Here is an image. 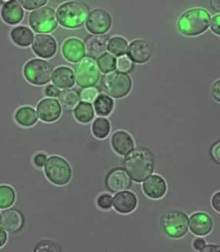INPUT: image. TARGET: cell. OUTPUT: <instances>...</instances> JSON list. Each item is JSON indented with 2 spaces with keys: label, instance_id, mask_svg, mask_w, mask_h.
<instances>
[{
  "label": "cell",
  "instance_id": "obj_38",
  "mask_svg": "<svg viewBox=\"0 0 220 252\" xmlns=\"http://www.w3.org/2000/svg\"><path fill=\"white\" fill-rule=\"evenodd\" d=\"M47 159L48 158H47V155L46 154L39 152L34 156L33 162L37 167L41 168V167H44L45 165Z\"/></svg>",
  "mask_w": 220,
  "mask_h": 252
},
{
  "label": "cell",
  "instance_id": "obj_47",
  "mask_svg": "<svg viewBox=\"0 0 220 252\" xmlns=\"http://www.w3.org/2000/svg\"><path fill=\"white\" fill-rule=\"evenodd\" d=\"M212 3L214 8L220 11V0H212Z\"/></svg>",
  "mask_w": 220,
  "mask_h": 252
},
{
  "label": "cell",
  "instance_id": "obj_15",
  "mask_svg": "<svg viewBox=\"0 0 220 252\" xmlns=\"http://www.w3.org/2000/svg\"><path fill=\"white\" fill-rule=\"evenodd\" d=\"M62 54L68 62L76 63L85 57L86 48L84 43L77 38H70L64 41Z\"/></svg>",
  "mask_w": 220,
  "mask_h": 252
},
{
  "label": "cell",
  "instance_id": "obj_28",
  "mask_svg": "<svg viewBox=\"0 0 220 252\" xmlns=\"http://www.w3.org/2000/svg\"><path fill=\"white\" fill-rule=\"evenodd\" d=\"M114 100L108 94H99L94 101V109L98 116H110L114 109Z\"/></svg>",
  "mask_w": 220,
  "mask_h": 252
},
{
  "label": "cell",
  "instance_id": "obj_27",
  "mask_svg": "<svg viewBox=\"0 0 220 252\" xmlns=\"http://www.w3.org/2000/svg\"><path fill=\"white\" fill-rule=\"evenodd\" d=\"M61 107L65 112L74 110L80 101V94L75 89H67L62 91L58 96Z\"/></svg>",
  "mask_w": 220,
  "mask_h": 252
},
{
  "label": "cell",
  "instance_id": "obj_23",
  "mask_svg": "<svg viewBox=\"0 0 220 252\" xmlns=\"http://www.w3.org/2000/svg\"><path fill=\"white\" fill-rule=\"evenodd\" d=\"M109 38L108 35H90L86 38L85 48L87 54L92 58H96L108 50Z\"/></svg>",
  "mask_w": 220,
  "mask_h": 252
},
{
  "label": "cell",
  "instance_id": "obj_3",
  "mask_svg": "<svg viewBox=\"0 0 220 252\" xmlns=\"http://www.w3.org/2000/svg\"><path fill=\"white\" fill-rule=\"evenodd\" d=\"M89 9L82 1H66L56 10V16L59 25L67 29H77L85 23Z\"/></svg>",
  "mask_w": 220,
  "mask_h": 252
},
{
  "label": "cell",
  "instance_id": "obj_16",
  "mask_svg": "<svg viewBox=\"0 0 220 252\" xmlns=\"http://www.w3.org/2000/svg\"><path fill=\"white\" fill-rule=\"evenodd\" d=\"M144 193L150 199H160L164 197L167 190L166 182L161 176L154 174L150 176L142 184Z\"/></svg>",
  "mask_w": 220,
  "mask_h": 252
},
{
  "label": "cell",
  "instance_id": "obj_11",
  "mask_svg": "<svg viewBox=\"0 0 220 252\" xmlns=\"http://www.w3.org/2000/svg\"><path fill=\"white\" fill-rule=\"evenodd\" d=\"M105 185L111 193H117L129 189L132 186V179L125 169L116 168L108 173Z\"/></svg>",
  "mask_w": 220,
  "mask_h": 252
},
{
  "label": "cell",
  "instance_id": "obj_4",
  "mask_svg": "<svg viewBox=\"0 0 220 252\" xmlns=\"http://www.w3.org/2000/svg\"><path fill=\"white\" fill-rule=\"evenodd\" d=\"M104 90L111 97L121 99L130 93L132 80L127 73L111 71L102 78Z\"/></svg>",
  "mask_w": 220,
  "mask_h": 252
},
{
  "label": "cell",
  "instance_id": "obj_45",
  "mask_svg": "<svg viewBox=\"0 0 220 252\" xmlns=\"http://www.w3.org/2000/svg\"><path fill=\"white\" fill-rule=\"evenodd\" d=\"M7 235L6 233L5 229L3 227H0V248L4 247V244L7 243Z\"/></svg>",
  "mask_w": 220,
  "mask_h": 252
},
{
  "label": "cell",
  "instance_id": "obj_6",
  "mask_svg": "<svg viewBox=\"0 0 220 252\" xmlns=\"http://www.w3.org/2000/svg\"><path fill=\"white\" fill-rule=\"evenodd\" d=\"M24 76L31 84L44 86L52 80L53 68L50 63L39 58H34L24 66Z\"/></svg>",
  "mask_w": 220,
  "mask_h": 252
},
{
  "label": "cell",
  "instance_id": "obj_1",
  "mask_svg": "<svg viewBox=\"0 0 220 252\" xmlns=\"http://www.w3.org/2000/svg\"><path fill=\"white\" fill-rule=\"evenodd\" d=\"M123 165L132 180L135 183H142L154 172L155 156L149 149L138 147L126 155Z\"/></svg>",
  "mask_w": 220,
  "mask_h": 252
},
{
  "label": "cell",
  "instance_id": "obj_34",
  "mask_svg": "<svg viewBox=\"0 0 220 252\" xmlns=\"http://www.w3.org/2000/svg\"><path fill=\"white\" fill-rule=\"evenodd\" d=\"M135 68L133 62L128 56H121L117 60V71L124 73H129Z\"/></svg>",
  "mask_w": 220,
  "mask_h": 252
},
{
  "label": "cell",
  "instance_id": "obj_25",
  "mask_svg": "<svg viewBox=\"0 0 220 252\" xmlns=\"http://www.w3.org/2000/svg\"><path fill=\"white\" fill-rule=\"evenodd\" d=\"M14 119L18 125L24 127L33 126L38 120L35 109L29 106L19 107L15 113Z\"/></svg>",
  "mask_w": 220,
  "mask_h": 252
},
{
  "label": "cell",
  "instance_id": "obj_36",
  "mask_svg": "<svg viewBox=\"0 0 220 252\" xmlns=\"http://www.w3.org/2000/svg\"><path fill=\"white\" fill-rule=\"evenodd\" d=\"M48 0H18L21 5L28 10H36L45 5Z\"/></svg>",
  "mask_w": 220,
  "mask_h": 252
},
{
  "label": "cell",
  "instance_id": "obj_21",
  "mask_svg": "<svg viewBox=\"0 0 220 252\" xmlns=\"http://www.w3.org/2000/svg\"><path fill=\"white\" fill-rule=\"evenodd\" d=\"M111 145L118 155H126L134 150L135 141L130 134L126 131H116L111 138Z\"/></svg>",
  "mask_w": 220,
  "mask_h": 252
},
{
  "label": "cell",
  "instance_id": "obj_29",
  "mask_svg": "<svg viewBox=\"0 0 220 252\" xmlns=\"http://www.w3.org/2000/svg\"><path fill=\"white\" fill-rule=\"evenodd\" d=\"M111 125L106 118L100 117L95 119L92 125V132L96 138L105 139L110 135Z\"/></svg>",
  "mask_w": 220,
  "mask_h": 252
},
{
  "label": "cell",
  "instance_id": "obj_13",
  "mask_svg": "<svg viewBox=\"0 0 220 252\" xmlns=\"http://www.w3.org/2000/svg\"><path fill=\"white\" fill-rule=\"evenodd\" d=\"M37 113L43 122L52 123L60 117L62 107L59 101L53 98L42 99L37 105Z\"/></svg>",
  "mask_w": 220,
  "mask_h": 252
},
{
  "label": "cell",
  "instance_id": "obj_20",
  "mask_svg": "<svg viewBox=\"0 0 220 252\" xmlns=\"http://www.w3.org/2000/svg\"><path fill=\"white\" fill-rule=\"evenodd\" d=\"M138 198L132 192L126 190L116 193L113 198V207L117 213L129 214L136 209Z\"/></svg>",
  "mask_w": 220,
  "mask_h": 252
},
{
  "label": "cell",
  "instance_id": "obj_7",
  "mask_svg": "<svg viewBox=\"0 0 220 252\" xmlns=\"http://www.w3.org/2000/svg\"><path fill=\"white\" fill-rule=\"evenodd\" d=\"M44 172L49 181L59 186L68 184L72 177L69 163L64 158L55 155L47 159Z\"/></svg>",
  "mask_w": 220,
  "mask_h": 252
},
{
  "label": "cell",
  "instance_id": "obj_12",
  "mask_svg": "<svg viewBox=\"0 0 220 252\" xmlns=\"http://www.w3.org/2000/svg\"><path fill=\"white\" fill-rule=\"evenodd\" d=\"M32 50L39 58L50 59L56 54L57 44L52 35L40 34L35 36L32 44Z\"/></svg>",
  "mask_w": 220,
  "mask_h": 252
},
{
  "label": "cell",
  "instance_id": "obj_41",
  "mask_svg": "<svg viewBox=\"0 0 220 252\" xmlns=\"http://www.w3.org/2000/svg\"><path fill=\"white\" fill-rule=\"evenodd\" d=\"M211 155L214 160L220 165V141H218L212 146Z\"/></svg>",
  "mask_w": 220,
  "mask_h": 252
},
{
  "label": "cell",
  "instance_id": "obj_24",
  "mask_svg": "<svg viewBox=\"0 0 220 252\" xmlns=\"http://www.w3.org/2000/svg\"><path fill=\"white\" fill-rule=\"evenodd\" d=\"M10 38L16 45L28 47L33 42L34 34L28 27L18 26L10 31Z\"/></svg>",
  "mask_w": 220,
  "mask_h": 252
},
{
  "label": "cell",
  "instance_id": "obj_14",
  "mask_svg": "<svg viewBox=\"0 0 220 252\" xmlns=\"http://www.w3.org/2000/svg\"><path fill=\"white\" fill-rule=\"evenodd\" d=\"M127 55L132 62L143 64L151 59L152 50L148 41L143 39H137L129 44Z\"/></svg>",
  "mask_w": 220,
  "mask_h": 252
},
{
  "label": "cell",
  "instance_id": "obj_32",
  "mask_svg": "<svg viewBox=\"0 0 220 252\" xmlns=\"http://www.w3.org/2000/svg\"><path fill=\"white\" fill-rule=\"evenodd\" d=\"M16 200V193L13 188L7 185L0 186V209L11 207Z\"/></svg>",
  "mask_w": 220,
  "mask_h": 252
},
{
  "label": "cell",
  "instance_id": "obj_51",
  "mask_svg": "<svg viewBox=\"0 0 220 252\" xmlns=\"http://www.w3.org/2000/svg\"><path fill=\"white\" fill-rule=\"evenodd\" d=\"M0 1H1V0H0Z\"/></svg>",
  "mask_w": 220,
  "mask_h": 252
},
{
  "label": "cell",
  "instance_id": "obj_2",
  "mask_svg": "<svg viewBox=\"0 0 220 252\" xmlns=\"http://www.w3.org/2000/svg\"><path fill=\"white\" fill-rule=\"evenodd\" d=\"M210 20V14L205 9H190L182 13L178 19V31L186 36H197L207 31Z\"/></svg>",
  "mask_w": 220,
  "mask_h": 252
},
{
  "label": "cell",
  "instance_id": "obj_17",
  "mask_svg": "<svg viewBox=\"0 0 220 252\" xmlns=\"http://www.w3.org/2000/svg\"><path fill=\"white\" fill-rule=\"evenodd\" d=\"M190 228L194 235L206 236L209 235L214 227L212 218L207 213H195L192 215L190 219Z\"/></svg>",
  "mask_w": 220,
  "mask_h": 252
},
{
  "label": "cell",
  "instance_id": "obj_9",
  "mask_svg": "<svg viewBox=\"0 0 220 252\" xmlns=\"http://www.w3.org/2000/svg\"><path fill=\"white\" fill-rule=\"evenodd\" d=\"M75 80L79 87H93L100 78V71L96 61L92 58H83L74 69Z\"/></svg>",
  "mask_w": 220,
  "mask_h": 252
},
{
  "label": "cell",
  "instance_id": "obj_18",
  "mask_svg": "<svg viewBox=\"0 0 220 252\" xmlns=\"http://www.w3.org/2000/svg\"><path fill=\"white\" fill-rule=\"evenodd\" d=\"M1 227L10 233H17L22 230L25 224L23 214L16 209H8L1 213Z\"/></svg>",
  "mask_w": 220,
  "mask_h": 252
},
{
  "label": "cell",
  "instance_id": "obj_31",
  "mask_svg": "<svg viewBox=\"0 0 220 252\" xmlns=\"http://www.w3.org/2000/svg\"><path fill=\"white\" fill-rule=\"evenodd\" d=\"M97 65L102 73L108 74L114 71L117 68V60L114 55L108 52H104L100 56L98 57Z\"/></svg>",
  "mask_w": 220,
  "mask_h": 252
},
{
  "label": "cell",
  "instance_id": "obj_19",
  "mask_svg": "<svg viewBox=\"0 0 220 252\" xmlns=\"http://www.w3.org/2000/svg\"><path fill=\"white\" fill-rule=\"evenodd\" d=\"M0 15L4 23L9 25H16L22 22L25 12L16 0H10L3 4Z\"/></svg>",
  "mask_w": 220,
  "mask_h": 252
},
{
  "label": "cell",
  "instance_id": "obj_37",
  "mask_svg": "<svg viewBox=\"0 0 220 252\" xmlns=\"http://www.w3.org/2000/svg\"><path fill=\"white\" fill-rule=\"evenodd\" d=\"M97 205L102 210H110L112 206L113 198L108 193H102L97 198Z\"/></svg>",
  "mask_w": 220,
  "mask_h": 252
},
{
  "label": "cell",
  "instance_id": "obj_44",
  "mask_svg": "<svg viewBox=\"0 0 220 252\" xmlns=\"http://www.w3.org/2000/svg\"><path fill=\"white\" fill-rule=\"evenodd\" d=\"M205 246H206V242H205L204 240L202 239V238H196L194 242H193V247H194V250H197V251L201 252L202 250L204 248Z\"/></svg>",
  "mask_w": 220,
  "mask_h": 252
},
{
  "label": "cell",
  "instance_id": "obj_26",
  "mask_svg": "<svg viewBox=\"0 0 220 252\" xmlns=\"http://www.w3.org/2000/svg\"><path fill=\"white\" fill-rule=\"evenodd\" d=\"M74 115L77 122L80 123H90L95 116L94 109L90 102L82 101L74 108Z\"/></svg>",
  "mask_w": 220,
  "mask_h": 252
},
{
  "label": "cell",
  "instance_id": "obj_35",
  "mask_svg": "<svg viewBox=\"0 0 220 252\" xmlns=\"http://www.w3.org/2000/svg\"><path fill=\"white\" fill-rule=\"evenodd\" d=\"M57 244L53 241L44 240L38 243L35 247V252H60Z\"/></svg>",
  "mask_w": 220,
  "mask_h": 252
},
{
  "label": "cell",
  "instance_id": "obj_8",
  "mask_svg": "<svg viewBox=\"0 0 220 252\" xmlns=\"http://www.w3.org/2000/svg\"><path fill=\"white\" fill-rule=\"evenodd\" d=\"M29 25L38 33L53 32L58 25L55 10L49 6H44L33 10L29 13Z\"/></svg>",
  "mask_w": 220,
  "mask_h": 252
},
{
  "label": "cell",
  "instance_id": "obj_10",
  "mask_svg": "<svg viewBox=\"0 0 220 252\" xmlns=\"http://www.w3.org/2000/svg\"><path fill=\"white\" fill-rule=\"evenodd\" d=\"M112 24L111 15L103 8H95L88 13L86 19V28L93 35H105Z\"/></svg>",
  "mask_w": 220,
  "mask_h": 252
},
{
  "label": "cell",
  "instance_id": "obj_43",
  "mask_svg": "<svg viewBox=\"0 0 220 252\" xmlns=\"http://www.w3.org/2000/svg\"><path fill=\"white\" fill-rule=\"evenodd\" d=\"M212 204L213 208L218 213H220V191L217 192L212 196Z\"/></svg>",
  "mask_w": 220,
  "mask_h": 252
},
{
  "label": "cell",
  "instance_id": "obj_48",
  "mask_svg": "<svg viewBox=\"0 0 220 252\" xmlns=\"http://www.w3.org/2000/svg\"><path fill=\"white\" fill-rule=\"evenodd\" d=\"M52 1H65V0H52Z\"/></svg>",
  "mask_w": 220,
  "mask_h": 252
},
{
  "label": "cell",
  "instance_id": "obj_50",
  "mask_svg": "<svg viewBox=\"0 0 220 252\" xmlns=\"http://www.w3.org/2000/svg\"><path fill=\"white\" fill-rule=\"evenodd\" d=\"M1 215L0 214V222H1Z\"/></svg>",
  "mask_w": 220,
  "mask_h": 252
},
{
  "label": "cell",
  "instance_id": "obj_33",
  "mask_svg": "<svg viewBox=\"0 0 220 252\" xmlns=\"http://www.w3.org/2000/svg\"><path fill=\"white\" fill-rule=\"evenodd\" d=\"M99 95V90L94 86L93 87L85 88L80 92V99L82 101H87V102L94 101Z\"/></svg>",
  "mask_w": 220,
  "mask_h": 252
},
{
  "label": "cell",
  "instance_id": "obj_42",
  "mask_svg": "<svg viewBox=\"0 0 220 252\" xmlns=\"http://www.w3.org/2000/svg\"><path fill=\"white\" fill-rule=\"evenodd\" d=\"M212 94L214 99L220 103V79L215 82L212 86Z\"/></svg>",
  "mask_w": 220,
  "mask_h": 252
},
{
  "label": "cell",
  "instance_id": "obj_39",
  "mask_svg": "<svg viewBox=\"0 0 220 252\" xmlns=\"http://www.w3.org/2000/svg\"><path fill=\"white\" fill-rule=\"evenodd\" d=\"M60 92L59 88L54 85H48L45 89V94L49 97H58L60 94Z\"/></svg>",
  "mask_w": 220,
  "mask_h": 252
},
{
  "label": "cell",
  "instance_id": "obj_46",
  "mask_svg": "<svg viewBox=\"0 0 220 252\" xmlns=\"http://www.w3.org/2000/svg\"><path fill=\"white\" fill-rule=\"evenodd\" d=\"M201 252H220V246L218 245H213V244H211V245L205 246L204 248L202 250Z\"/></svg>",
  "mask_w": 220,
  "mask_h": 252
},
{
  "label": "cell",
  "instance_id": "obj_5",
  "mask_svg": "<svg viewBox=\"0 0 220 252\" xmlns=\"http://www.w3.org/2000/svg\"><path fill=\"white\" fill-rule=\"evenodd\" d=\"M161 225L169 238L179 239L188 232V216L181 210H169L162 216Z\"/></svg>",
  "mask_w": 220,
  "mask_h": 252
},
{
  "label": "cell",
  "instance_id": "obj_49",
  "mask_svg": "<svg viewBox=\"0 0 220 252\" xmlns=\"http://www.w3.org/2000/svg\"><path fill=\"white\" fill-rule=\"evenodd\" d=\"M1 1H3V2H7V1H10V0H1Z\"/></svg>",
  "mask_w": 220,
  "mask_h": 252
},
{
  "label": "cell",
  "instance_id": "obj_40",
  "mask_svg": "<svg viewBox=\"0 0 220 252\" xmlns=\"http://www.w3.org/2000/svg\"><path fill=\"white\" fill-rule=\"evenodd\" d=\"M211 29L214 33L220 36V14L216 15L212 18Z\"/></svg>",
  "mask_w": 220,
  "mask_h": 252
},
{
  "label": "cell",
  "instance_id": "obj_30",
  "mask_svg": "<svg viewBox=\"0 0 220 252\" xmlns=\"http://www.w3.org/2000/svg\"><path fill=\"white\" fill-rule=\"evenodd\" d=\"M128 42L121 36H114L109 39L108 50L116 57L123 56L128 50Z\"/></svg>",
  "mask_w": 220,
  "mask_h": 252
},
{
  "label": "cell",
  "instance_id": "obj_22",
  "mask_svg": "<svg viewBox=\"0 0 220 252\" xmlns=\"http://www.w3.org/2000/svg\"><path fill=\"white\" fill-rule=\"evenodd\" d=\"M52 80L59 89H71L75 84V74L69 67L59 66L53 71Z\"/></svg>",
  "mask_w": 220,
  "mask_h": 252
}]
</instances>
